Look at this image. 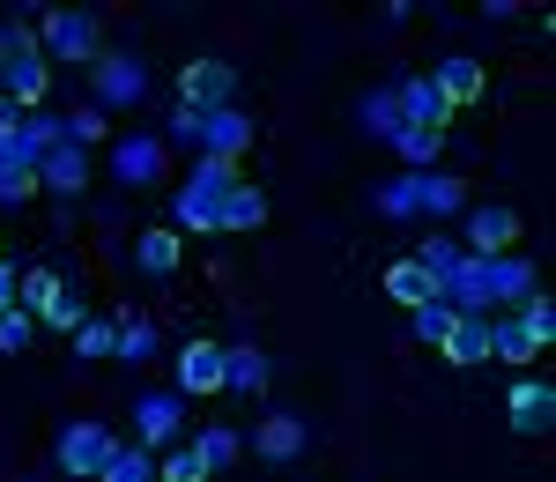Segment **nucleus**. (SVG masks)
<instances>
[{
	"instance_id": "obj_1",
	"label": "nucleus",
	"mask_w": 556,
	"mask_h": 482,
	"mask_svg": "<svg viewBox=\"0 0 556 482\" xmlns=\"http://www.w3.org/2000/svg\"><path fill=\"white\" fill-rule=\"evenodd\" d=\"M15 305L30 312L38 327H52V334H75L89 319V305L75 297V282L60 275V267H23V290H15Z\"/></svg>"
},
{
	"instance_id": "obj_2",
	"label": "nucleus",
	"mask_w": 556,
	"mask_h": 482,
	"mask_svg": "<svg viewBox=\"0 0 556 482\" xmlns=\"http://www.w3.org/2000/svg\"><path fill=\"white\" fill-rule=\"evenodd\" d=\"M38 52H45V67H89V60L104 52L97 15H89V8H45L38 15Z\"/></svg>"
},
{
	"instance_id": "obj_3",
	"label": "nucleus",
	"mask_w": 556,
	"mask_h": 482,
	"mask_svg": "<svg viewBox=\"0 0 556 482\" xmlns=\"http://www.w3.org/2000/svg\"><path fill=\"white\" fill-rule=\"evenodd\" d=\"M112 423H97V416H75V423H60V439H52V460H60V475L67 482H97L104 475V460H112Z\"/></svg>"
},
{
	"instance_id": "obj_4",
	"label": "nucleus",
	"mask_w": 556,
	"mask_h": 482,
	"mask_svg": "<svg viewBox=\"0 0 556 482\" xmlns=\"http://www.w3.org/2000/svg\"><path fill=\"white\" fill-rule=\"evenodd\" d=\"M141 89H149V67L134 52H97L89 60V104L97 112H127V104H141Z\"/></svg>"
},
{
	"instance_id": "obj_5",
	"label": "nucleus",
	"mask_w": 556,
	"mask_h": 482,
	"mask_svg": "<svg viewBox=\"0 0 556 482\" xmlns=\"http://www.w3.org/2000/svg\"><path fill=\"white\" fill-rule=\"evenodd\" d=\"M178 104H186V112H223V104H238V67H230L223 52L186 60V67H178Z\"/></svg>"
},
{
	"instance_id": "obj_6",
	"label": "nucleus",
	"mask_w": 556,
	"mask_h": 482,
	"mask_svg": "<svg viewBox=\"0 0 556 482\" xmlns=\"http://www.w3.org/2000/svg\"><path fill=\"white\" fill-rule=\"evenodd\" d=\"M468 245H460V253H475V261H497V253H513L519 245V230H527V223H519V208H505V201H468Z\"/></svg>"
},
{
	"instance_id": "obj_7",
	"label": "nucleus",
	"mask_w": 556,
	"mask_h": 482,
	"mask_svg": "<svg viewBox=\"0 0 556 482\" xmlns=\"http://www.w3.org/2000/svg\"><path fill=\"white\" fill-rule=\"evenodd\" d=\"M482 290H490V312H519L542 282H534L527 253H497V261H482Z\"/></svg>"
},
{
	"instance_id": "obj_8",
	"label": "nucleus",
	"mask_w": 556,
	"mask_h": 482,
	"mask_svg": "<svg viewBox=\"0 0 556 482\" xmlns=\"http://www.w3.org/2000/svg\"><path fill=\"white\" fill-rule=\"evenodd\" d=\"M186 439V408H178V394H141L134 401V445H178Z\"/></svg>"
},
{
	"instance_id": "obj_9",
	"label": "nucleus",
	"mask_w": 556,
	"mask_h": 482,
	"mask_svg": "<svg viewBox=\"0 0 556 482\" xmlns=\"http://www.w3.org/2000/svg\"><path fill=\"white\" fill-rule=\"evenodd\" d=\"M245 149H253V119H245V104L201 112V156H230V164H245Z\"/></svg>"
},
{
	"instance_id": "obj_10",
	"label": "nucleus",
	"mask_w": 556,
	"mask_h": 482,
	"mask_svg": "<svg viewBox=\"0 0 556 482\" xmlns=\"http://www.w3.org/2000/svg\"><path fill=\"white\" fill-rule=\"evenodd\" d=\"M438 356H445L453 371H482V364H490V319H475V312H453V327L438 334Z\"/></svg>"
},
{
	"instance_id": "obj_11",
	"label": "nucleus",
	"mask_w": 556,
	"mask_h": 482,
	"mask_svg": "<svg viewBox=\"0 0 556 482\" xmlns=\"http://www.w3.org/2000/svg\"><path fill=\"white\" fill-rule=\"evenodd\" d=\"M45 89H52V67H45V52H15V60H0V97H8V104L38 112Z\"/></svg>"
},
{
	"instance_id": "obj_12",
	"label": "nucleus",
	"mask_w": 556,
	"mask_h": 482,
	"mask_svg": "<svg viewBox=\"0 0 556 482\" xmlns=\"http://www.w3.org/2000/svg\"><path fill=\"white\" fill-rule=\"evenodd\" d=\"M393 104H401V127H430V134L453 127V112H445V97L430 89V75H401V83H393Z\"/></svg>"
},
{
	"instance_id": "obj_13",
	"label": "nucleus",
	"mask_w": 556,
	"mask_h": 482,
	"mask_svg": "<svg viewBox=\"0 0 556 482\" xmlns=\"http://www.w3.org/2000/svg\"><path fill=\"white\" fill-rule=\"evenodd\" d=\"M253 453L267 460V468H290V460L304 453V416H290V408L260 416V423H253Z\"/></svg>"
},
{
	"instance_id": "obj_14",
	"label": "nucleus",
	"mask_w": 556,
	"mask_h": 482,
	"mask_svg": "<svg viewBox=\"0 0 556 482\" xmlns=\"http://www.w3.org/2000/svg\"><path fill=\"white\" fill-rule=\"evenodd\" d=\"M505 408H513L519 439H542V431L556 423V386L549 379H513V401H505Z\"/></svg>"
},
{
	"instance_id": "obj_15",
	"label": "nucleus",
	"mask_w": 556,
	"mask_h": 482,
	"mask_svg": "<svg viewBox=\"0 0 556 482\" xmlns=\"http://www.w3.org/2000/svg\"><path fill=\"white\" fill-rule=\"evenodd\" d=\"M275 379V356L253 342H223V394H267Z\"/></svg>"
},
{
	"instance_id": "obj_16",
	"label": "nucleus",
	"mask_w": 556,
	"mask_h": 482,
	"mask_svg": "<svg viewBox=\"0 0 556 482\" xmlns=\"http://www.w3.org/2000/svg\"><path fill=\"white\" fill-rule=\"evenodd\" d=\"M112 178H119V186H156V178H164V141H156V134H127V141L112 149Z\"/></svg>"
},
{
	"instance_id": "obj_17",
	"label": "nucleus",
	"mask_w": 556,
	"mask_h": 482,
	"mask_svg": "<svg viewBox=\"0 0 556 482\" xmlns=\"http://www.w3.org/2000/svg\"><path fill=\"white\" fill-rule=\"evenodd\" d=\"M38 186H52L60 201H67V193H83V186H89V149H75V141L60 134V141L38 156Z\"/></svg>"
},
{
	"instance_id": "obj_18",
	"label": "nucleus",
	"mask_w": 556,
	"mask_h": 482,
	"mask_svg": "<svg viewBox=\"0 0 556 482\" xmlns=\"http://www.w3.org/2000/svg\"><path fill=\"white\" fill-rule=\"evenodd\" d=\"M178 261H186V245H178V230H172V223H149V230L134 238V267H141V275L172 282V275H178Z\"/></svg>"
},
{
	"instance_id": "obj_19",
	"label": "nucleus",
	"mask_w": 556,
	"mask_h": 482,
	"mask_svg": "<svg viewBox=\"0 0 556 482\" xmlns=\"http://www.w3.org/2000/svg\"><path fill=\"white\" fill-rule=\"evenodd\" d=\"M482 67H475L468 52H453V60H438V75H430V89L445 97V112H460V104H482Z\"/></svg>"
},
{
	"instance_id": "obj_20",
	"label": "nucleus",
	"mask_w": 556,
	"mask_h": 482,
	"mask_svg": "<svg viewBox=\"0 0 556 482\" xmlns=\"http://www.w3.org/2000/svg\"><path fill=\"white\" fill-rule=\"evenodd\" d=\"M178 394H223V342H186L178 350Z\"/></svg>"
},
{
	"instance_id": "obj_21",
	"label": "nucleus",
	"mask_w": 556,
	"mask_h": 482,
	"mask_svg": "<svg viewBox=\"0 0 556 482\" xmlns=\"http://www.w3.org/2000/svg\"><path fill=\"white\" fill-rule=\"evenodd\" d=\"M386 297L416 312V305H438V282H430L424 261H393V267H386Z\"/></svg>"
},
{
	"instance_id": "obj_22",
	"label": "nucleus",
	"mask_w": 556,
	"mask_h": 482,
	"mask_svg": "<svg viewBox=\"0 0 556 482\" xmlns=\"http://www.w3.org/2000/svg\"><path fill=\"white\" fill-rule=\"evenodd\" d=\"M371 208L393 223H408V216H424V172H401V178H386L379 193H371Z\"/></svg>"
},
{
	"instance_id": "obj_23",
	"label": "nucleus",
	"mask_w": 556,
	"mask_h": 482,
	"mask_svg": "<svg viewBox=\"0 0 556 482\" xmlns=\"http://www.w3.org/2000/svg\"><path fill=\"white\" fill-rule=\"evenodd\" d=\"M534 342H527V327H519L513 312H490V364H534Z\"/></svg>"
},
{
	"instance_id": "obj_24",
	"label": "nucleus",
	"mask_w": 556,
	"mask_h": 482,
	"mask_svg": "<svg viewBox=\"0 0 556 482\" xmlns=\"http://www.w3.org/2000/svg\"><path fill=\"white\" fill-rule=\"evenodd\" d=\"M230 186H245V172H238L230 156H201L193 178H186V193H201V201H215V208H223V193H230Z\"/></svg>"
},
{
	"instance_id": "obj_25",
	"label": "nucleus",
	"mask_w": 556,
	"mask_h": 482,
	"mask_svg": "<svg viewBox=\"0 0 556 482\" xmlns=\"http://www.w3.org/2000/svg\"><path fill=\"white\" fill-rule=\"evenodd\" d=\"M260 223H267V193H260V186H230L215 230H260Z\"/></svg>"
},
{
	"instance_id": "obj_26",
	"label": "nucleus",
	"mask_w": 556,
	"mask_h": 482,
	"mask_svg": "<svg viewBox=\"0 0 556 482\" xmlns=\"http://www.w3.org/2000/svg\"><path fill=\"white\" fill-rule=\"evenodd\" d=\"M424 216H468V178L424 172Z\"/></svg>"
},
{
	"instance_id": "obj_27",
	"label": "nucleus",
	"mask_w": 556,
	"mask_h": 482,
	"mask_svg": "<svg viewBox=\"0 0 556 482\" xmlns=\"http://www.w3.org/2000/svg\"><path fill=\"white\" fill-rule=\"evenodd\" d=\"M75 356H83V364H104V356H119V319H97V312H89L83 327H75Z\"/></svg>"
},
{
	"instance_id": "obj_28",
	"label": "nucleus",
	"mask_w": 556,
	"mask_h": 482,
	"mask_svg": "<svg viewBox=\"0 0 556 482\" xmlns=\"http://www.w3.org/2000/svg\"><path fill=\"white\" fill-rule=\"evenodd\" d=\"M356 119H364L371 141H393V134H401V104H393V89H371V97L356 104Z\"/></svg>"
},
{
	"instance_id": "obj_29",
	"label": "nucleus",
	"mask_w": 556,
	"mask_h": 482,
	"mask_svg": "<svg viewBox=\"0 0 556 482\" xmlns=\"http://www.w3.org/2000/svg\"><path fill=\"white\" fill-rule=\"evenodd\" d=\"M97 482H156L149 445H112V460H104V475H97Z\"/></svg>"
},
{
	"instance_id": "obj_30",
	"label": "nucleus",
	"mask_w": 556,
	"mask_h": 482,
	"mask_svg": "<svg viewBox=\"0 0 556 482\" xmlns=\"http://www.w3.org/2000/svg\"><path fill=\"white\" fill-rule=\"evenodd\" d=\"M156 356V327L141 312H119V364H149Z\"/></svg>"
},
{
	"instance_id": "obj_31",
	"label": "nucleus",
	"mask_w": 556,
	"mask_h": 482,
	"mask_svg": "<svg viewBox=\"0 0 556 482\" xmlns=\"http://www.w3.org/2000/svg\"><path fill=\"white\" fill-rule=\"evenodd\" d=\"M156 482H208V460L193 453V439H178L164 460H156Z\"/></svg>"
},
{
	"instance_id": "obj_32",
	"label": "nucleus",
	"mask_w": 556,
	"mask_h": 482,
	"mask_svg": "<svg viewBox=\"0 0 556 482\" xmlns=\"http://www.w3.org/2000/svg\"><path fill=\"white\" fill-rule=\"evenodd\" d=\"M393 149L408 156V172H430V164H438V149H445V134H430V127H401V134H393Z\"/></svg>"
},
{
	"instance_id": "obj_33",
	"label": "nucleus",
	"mask_w": 556,
	"mask_h": 482,
	"mask_svg": "<svg viewBox=\"0 0 556 482\" xmlns=\"http://www.w3.org/2000/svg\"><path fill=\"white\" fill-rule=\"evenodd\" d=\"M513 319L527 327V342H534V350H549V342H556V305L542 297V290H534V297H527V305H519Z\"/></svg>"
},
{
	"instance_id": "obj_34",
	"label": "nucleus",
	"mask_w": 556,
	"mask_h": 482,
	"mask_svg": "<svg viewBox=\"0 0 556 482\" xmlns=\"http://www.w3.org/2000/svg\"><path fill=\"white\" fill-rule=\"evenodd\" d=\"M193 453H201V460H208V475H223V468H230V460H238V431H230V423H208V431H201V439H193Z\"/></svg>"
},
{
	"instance_id": "obj_35",
	"label": "nucleus",
	"mask_w": 556,
	"mask_h": 482,
	"mask_svg": "<svg viewBox=\"0 0 556 482\" xmlns=\"http://www.w3.org/2000/svg\"><path fill=\"white\" fill-rule=\"evenodd\" d=\"M215 216H223L215 201H201V193H186V186H178V216H172V230H193V238H208Z\"/></svg>"
},
{
	"instance_id": "obj_36",
	"label": "nucleus",
	"mask_w": 556,
	"mask_h": 482,
	"mask_svg": "<svg viewBox=\"0 0 556 482\" xmlns=\"http://www.w3.org/2000/svg\"><path fill=\"white\" fill-rule=\"evenodd\" d=\"M30 334H38V319L15 305V312H0V356H23L30 350Z\"/></svg>"
},
{
	"instance_id": "obj_37",
	"label": "nucleus",
	"mask_w": 556,
	"mask_h": 482,
	"mask_svg": "<svg viewBox=\"0 0 556 482\" xmlns=\"http://www.w3.org/2000/svg\"><path fill=\"white\" fill-rule=\"evenodd\" d=\"M408 319H416V342H430V350H438V334L453 327V305L438 297V305H416V312H408Z\"/></svg>"
},
{
	"instance_id": "obj_38",
	"label": "nucleus",
	"mask_w": 556,
	"mask_h": 482,
	"mask_svg": "<svg viewBox=\"0 0 556 482\" xmlns=\"http://www.w3.org/2000/svg\"><path fill=\"white\" fill-rule=\"evenodd\" d=\"M104 112H97V104H83V112H67V141H75V149H89V141H104Z\"/></svg>"
},
{
	"instance_id": "obj_39",
	"label": "nucleus",
	"mask_w": 556,
	"mask_h": 482,
	"mask_svg": "<svg viewBox=\"0 0 556 482\" xmlns=\"http://www.w3.org/2000/svg\"><path fill=\"white\" fill-rule=\"evenodd\" d=\"M172 134H178V141H193V149H201V112H186V104H172Z\"/></svg>"
},
{
	"instance_id": "obj_40",
	"label": "nucleus",
	"mask_w": 556,
	"mask_h": 482,
	"mask_svg": "<svg viewBox=\"0 0 556 482\" xmlns=\"http://www.w3.org/2000/svg\"><path fill=\"white\" fill-rule=\"evenodd\" d=\"M23 119H30V112H23V104H8V97H0V141H23Z\"/></svg>"
},
{
	"instance_id": "obj_41",
	"label": "nucleus",
	"mask_w": 556,
	"mask_h": 482,
	"mask_svg": "<svg viewBox=\"0 0 556 482\" xmlns=\"http://www.w3.org/2000/svg\"><path fill=\"white\" fill-rule=\"evenodd\" d=\"M15 290H23V267L0 261V312H15Z\"/></svg>"
},
{
	"instance_id": "obj_42",
	"label": "nucleus",
	"mask_w": 556,
	"mask_h": 482,
	"mask_svg": "<svg viewBox=\"0 0 556 482\" xmlns=\"http://www.w3.org/2000/svg\"><path fill=\"white\" fill-rule=\"evenodd\" d=\"M0 261H8V253H0Z\"/></svg>"
}]
</instances>
